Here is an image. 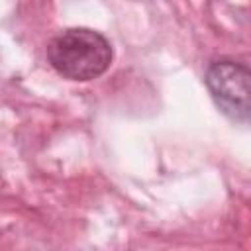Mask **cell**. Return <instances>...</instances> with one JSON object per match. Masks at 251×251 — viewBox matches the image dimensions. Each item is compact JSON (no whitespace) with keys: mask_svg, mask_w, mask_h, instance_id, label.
I'll return each instance as SVG.
<instances>
[{"mask_svg":"<svg viewBox=\"0 0 251 251\" xmlns=\"http://www.w3.org/2000/svg\"><path fill=\"white\" fill-rule=\"evenodd\" d=\"M110 41L92 27H67L47 43L49 65L69 80L86 82L102 76L112 63Z\"/></svg>","mask_w":251,"mask_h":251,"instance_id":"cell-1","label":"cell"},{"mask_svg":"<svg viewBox=\"0 0 251 251\" xmlns=\"http://www.w3.org/2000/svg\"><path fill=\"white\" fill-rule=\"evenodd\" d=\"M206 88L218 110L231 122L249 124L251 116V73L247 63L222 57L208 65L204 75Z\"/></svg>","mask_w":251,"mask_h":251,"instance_id":"cell-2","label":"cell"}]
</instances>
